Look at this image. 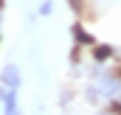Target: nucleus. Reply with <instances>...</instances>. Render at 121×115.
<instances>
[{"label":"nucleus","mask_w":121,"mask_h":115,"mask_svg":"<svg viewBox=\"0 0 121 115\" xmlns=\"http://www.w3.org/2000/svg\"><path fill=\"white\" fill-rule=\"evenodd\" d=\"M51 11H54V0H42V3H39V14H42V17H48Z\"/></svg>","instance_id":"39448f33"},{"label":"nucleus","mask_w":121,"mask_h":115,"mask_svg":"<svg viewBox=\"0 0 121 115\" xmlns=\"http://www.w3.org/2000/svg\"><path fill=\"white\" fill-rule=\"evenodd\" d=\"M70 6H73V8H76V6H79V0H70Z\"/></svg>","instance_id":"423d86ee"},{"label":"nucleus","mask_w":121,"mask_h":115,"mask_svg":"<svg viewBox=\"0 0 121 115\" xmlns=\"http://www.w3.org/2000/svg\"><path fill=\"white\" fill-rule=\"evenodd\" d=\"M0 82L9 87V90H20V84H23V73H20V67H17V65H6V67L0 70Z\"/></svg>","instance_id":"f03ea898"},{"label":"nucleus","mask_w":121,"mask_h":115,"mask_svg":"<svg viewBox=\"0 0 121 115\" xmlns=\"http://www.w3.org/2000/svg\"><path fill=\"white\" fill-rule=\"evenodd\" d=\"M3 110H6L9 115L20 112V101H17V90H9V95L3 98Z\"/></svg>","instance_id":"7ed1b4c3"},{"label":"nucleus","mask_w":121,"mask_h":115,"mask_svg":"<svg viewBox=\"0 0 121 115\" xmlns=\"http://www.w3.org/2000/svg\"><path fill=\"white\" fill-rule=\"evenodd\" d=\"M93 56L99 59V62H104V59L113 56V48H107V45H101V48H93Z\"/></svg>","instance_id":"20e7f679"},{"label":"nucleus","mask_w":121,"mask_h":115,"mask_svg":"<svg viewBox=\"0 0 121 115\" xmlns=\"http://www.w3.org/2000/svg\"><path fill=\"white\" fill-rule=\"evenodd\" d=\"M90 101H118L121 98V79L118 76H99L87 87Z\"/></svg>","instance_id":"f257e3e1"}]
</instances>
